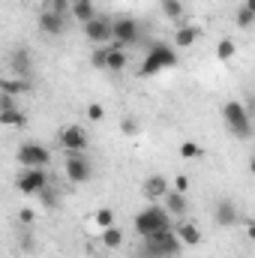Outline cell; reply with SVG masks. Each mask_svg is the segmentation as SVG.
I'll use <instances>...</instances> for the list:
<instances>
[{
	"mask_svg": "<svg viewBox=\"0 0 255 258\" xmlns=\"http://www.w3.org/2000/svg\"><path fill=\"white\" fill-rule=\"evenodd\" d=\"M141 240H144V243H141V258H174L183 249V243H180V237H177L174 228L156 231V234L141 237Z\"/></svg>",
	"mask_w": 255,
	"mask_h": 258,
	"instance_id": "1",
	"label": "cell"
},
{
	"mask_svg": "<svg viewBox=\"0 0 255 258\" xmlns=\"http://www.w3.org/2000/svg\"><path fill=\"white\" fill-rule=\"evenodd\" d=\"M132 225H135V234H138V237H150V234H156V231L174 228V225H171V213H168L162 204H147L141 213H135Z\"/></svg>",
	"mask_w": 255,
	"mask_h": 258,
	"instance_id": "2",
	"label": "cell"
},
{
	"mask_svg": "<svg viewBox=\"0 0 255 258\" xmlns=\"http://www.w3.org/2000/svg\"><path fill=\"white\" fill-rule=\"evenodd\" d=\"M171 66H177L174 48H168L165 42H156V45H150V51L144 54V63L138 69V75H156V72L171 69Z\"/></svg>",
	"mask_w": 255,
	"mask_h": 258,
	"instance_id": "3",
	"label": "cell"
},
{
	"mask_svg": "<svg viewBox=\"0 0 255 258\" xmlns=\"http://www.w3.org/2000/svg\"><path fill=\"white\" fill-rule=\"evenodd\" d=\"M222 117H225V126L231 129V135H237V138H249L252 135V120H249L246 105L231 99V102L222 105Z\"/></svg>",
	"mask_w": 255,
	"mask_h": 258,
	"instance_id": "4",
	"label": "cell"
},
{
	"mask_svg": "<svg viewBox=\"0 0 255 258\" xmlns=\"http://www.w3.org/2000/svg\"><path fill=\"white\" fill-rule=\"evenodd\" d=\"M15 186H18V192H24V195H39L48 186V171L45 168H21Z\"/></svg>",
	"mask_w": 255,
	"mask_h": 258,
	"instance_id": "5",
	"label": "cell"
},
{
	"mask_svg": "<svg viewBox=\"0 0 255 258\" xmlns=\"http://www.w3.org/2000/svg\"><path fill=\"white\" fill-rule=\"evenodd\" d=\"M48 159H51L48 147H42V144H36V141H27V144L18 147V165H21V168H45Z\"/></svg>",
	"mask_w": 255,
	"mask_h": 258,
	"instance_id": "6",
	"label": "cell"
},
{
	"mask_svg": "<svg viewBox=\"0 0 255 258\" xmlns=\"http://www.w3.org/2000/svg\"><path fill=\"white\" fill-rule=\"evenodd\" d=\"M66 177L72 180V183H87L90 177H93V165H90V159L84 156V153H66Z\"/></svg>",
	"mask_w": 255,
	"mask_h": 258,
	"instance_id": "7",
	"label": "cell"
},
{
	"mask_svg": "<svg viewBox=\"0 0 255 258\" xmlns=\"http://www.w3.org/2000/svg\"><path fill=\"white\" fill-rule=\"evenodd\" d=\"M84 36H87V42H93V45H105V42L114 39V24L96 15L93 21L84 24Z\"/></svg>",
	"mask_w": 255,
	"mask_h": 258,
	"instance_id": "8",
	"label": "cell"
},
{
	"mask_svg": "<svg viewBox=\"0 0 255 258\" xmlns=\"http://www.w3.org/2000/svg\"><path fill=\"white\" fill-rule=\"evenodd\" d=\"M138 36H141V27H138V21L135 18H117L114 21V42L117 45H135L138 42Z\"/></svg>",
	"mask_w": 255,
	"mask_h": 258,
	"instance_id": "9",
	"label": "cell"
},
{
	"mask_svg": "<svg viewBox=\"0 0 255 258\" xmlns=\"http://www.w3.org/2000/svg\"><path fill=\"white\" fill-rule=\"evenodd\" d=\"M60 144L66 153H84L87 150V132L81 126H63L60 129Z\"/></svg>",
	"mask_w": 255,
	"mask_h": 258,
	"instance_id": "10",
	"label": "cell"
},
{
	"mask_svg": "<svg viewBox=\"0 0 255 258\" xmlns=\"http://www.w3.org/2000/svg\"><path fill=\"white\" fill-rule=\"evenodd\" d=\"M141 192H144V198H150V201H162L165 195L171 192L168 177H162V174H150V177H144Z\"/></svg>",
	"mask_w": 255,
	"mask_h": 258,
	"instance_id": "11",
	"label": "cell"
},
{
	"mask_svg": "<svg viewBox=\"0 0 255 258\" xmlns=\"http://www.w3.org/2000/svg\"><path fill=\"white\" fill-rule=\"evenodd\" d=\"M63 27H66V18L60 15V12H54V9H48V6L39 12V30H42V33H48V36H60Z\"/></svg>",
	"mask_w": 255,
	"mask_h": 258,
	"instance_id": "12",
	"label": "cell"
},
{
	"mask_svg": "<svg viewBox=\"0 0 255 258\" xmlns=\"http://www.w3.org/2000/svg\"><path fill=\"white\" fill-rule=\"evenodd\" d=\"M213 219H216L219 228H231V225L237 222V207H234L228 198H222V201H216V207H213Z\"/></svg>",
	"mask_w": 255,
	"mask_h": 258,
	"instance_id": "13",
	"label": "cell"
},
{
	"mask_svg": "<svg viewBox=\"0 0 255 258\" xmlns=\"http://www.w3.org/2000/svg\"><path fill=\"white\" fill-rule=\"evenodd\" d=\"M162 207H165L171 216H183V213H186V207H189L186 192H177V189H171V192L162 198Z\"/></svg>",
	"mask_w": 255,
	"mask_h": 258,
	"instance_id": "14",
	"label": "cell"
},
{
	"mask_svg": "<svg viewBox=\"0 0 255 258\" xmlns=\"http://www.w3.org/2000/svg\"><path fill=\"white\" fill-rule=\"evenodd\" d=\"M69 12H72V18H78L81 24H87V21L96 18V6H93V0H69Z\"/></svg>",
	"mask_w": 255,
	"mask_h": 258,
	"instance_id": "15",
	"label": "cell"
},
{
	"mask_svg": "<svg viewBox=\"0 0 255 258\" xmlns=\"http://www.w3.org/2000/svg\"><path fill=\"white\" fill-rule=\"evenodd\" d=\"M198 36H201V27H198V24H183V27L174 33V45H177V48H189V45L198 42Z\"/></svg>",
	"mask_w": 255,
	"mask_h": 258,
	"instance_id": "16",
	"label": "cell"
},
{
	"mask_svg": "<svg viewBox=\"0 0 255 258\" xmlns=\"http://www.w3.org/2000/svg\"><path fill=\"white\" fill-rule=\"evenodd\" d=\"M174 231H177V237H180L183 246H198L201 243V231H198L195 222H180V225H174Z\"/></svg>",
	"mask_w": 255,
	"mask_h": 258,
	"instance_id": "17",
	"label": "cell"
},
{
	"mask_svg": "<svg viewBox=\"0 0 255 258\" xmlns=\"http://www.w3.org/2000/svg\"><path fill=\"white\" fill-rule=\"evenodd\" d=\"M129 63V57H126V51H123V45H108V69L111 72H123Z\"/></svg>",
	"mask_w": 255,
	"mask_h": 258,
	"instance_id": "18",
	"label": "cell"
},
{
	"mask_svg": "<svg viewBox=\"0 0 255 258\" xmlns=\"http://www.w3.org/2000/svg\"><path fill=\"white\" fill-rule=\"evenodd\" d=\"M99 243H102L105 249H120V246H123V231H120V225L105 228V231L99 234Z\"/></svg>",
	"mask_w": 255,
	"mask_h": 258,
	"instance_id": "19",
	"label": "cell"
},
{
	"mask_svg": "<svg viewBox=\"0 0 255 258\" xmlns=\"http://www.w3.org/2000/svg\"><path fill=\"white\" fill-rule=\"evenodd\" d=\"M27 87H30L27 78H6V81H0V90H3V93H12V96H15V93H24Z\"/></svg>",
	"mask_w": 255,
	"mask_h": 258,
	"instance_id": "20",
	"label": "cell"
},
{
	"mask_svg": "<svg viewBox=\"0 0 255 258\" xmlns=\"http://www.w3.org/2000/svg\"><path fill=\"white\" fill-rule=\"evenodd\" d=\"M93 225H96L99 231L111 228V225H114V210H108V207H99V210L93 213Z\"/></svg>",
	"mask_w": 255,
	"mask_h": 258,
	"instance_id": "21",
	"label": "cell"
},
{
	"mask_svg": "<svg viewBox=\"0 0 255 258\" xmlns=\"http://www.w3.org/2000/svg\"><path fill=\"white\" fill-rule=\"evenodd\" d=\"M0 123H3L6 129H15V126H24L27 117H24L18 108H15V111H0Z\"/></svg>",
	"mask_w": 255,
	"mask_h": 258,
	"instance_id": "22",
	"label": "cell"
},
{
	"mask_svg": "<svg viewBox=\"0 0 255 258\" xmlns=\"http://www.w3.org/2000/svg\"><path fill=\"white\" fill-rule=\"evenodd\" d=\"M90 63L96 66V69H108V45H93Z\"/></svg>",
	"mask_w": 255,
	"mask_h": 258,
	"instance_id": "23",
	"label": "cell"
},
{
	"mask_svg": "<svg viewBox=\"0 0 255 258\" xmlns=\"http://www.w3.org/2000/svg\"><path fill=\"white\" fill-rule=\"evenodd\" d=\"M234 51H237V45H234L231 39H219V45H216V57H219V60H231Z\"/></svg>",
	"mask_w": 255,
	"mask_h": 258,
	"instance_id": "24",
	"label": "cell"
},
{
	"mask_svg": "<svg viewBox=\"0 0 255 258\" xmlns=\"http://www.w3.org/2000/svg\"><path fill=\"white\" fill-rule=\"evenodd\" d=\"M162 15L165 18H180L183 15V6H180V0H162Z\"/></svg>",
	"mask_w": 255,
	"mask_h": 258,
	"instance_id": "25",
	"label": "cell"
},
{
	"mask_svg": "<svg viewBox=\"0 0 255 258\" xmlns=\"http://www.w3.org/2000/svg\"><path fill=\"white\" fill-rule=\"evenodd\" d=\"M180 156H183V159H201V144L183 141V144H180Z\"/></svg>",
	"mask_w": 255,
	"mask_h": 258,
	"instance_id": "26",
	"label": "cell"
},
{
	"mask_svg": "<svg viewBox=\"0 0 255 258\" xmlns=\"http://www.w3.org/2000/svg\"><path fill=\"white\" fill-rule=\"evenodd\" d=\"M234 21H237V27H252L255 15L246 9V6H240V9H237V15H234Z\"/></svg>",
	"mask_w": 255,
	"mask_h": 258,
	"instance_id": "27",
	"label": "cell"
},
{
	"mask_svg": "<svg viewBox=\"0 0 255 258\" xmlns=\"http://www.w3.org/2000/svg\"><path fill=\"white\" fill-rule=\"evenodd\" d=\"M15 108H18V105H15V96L0 90V111H15Z\"/></svg>",
	"mask_w": 255,
	"mask_h": 258,
	"instance_id": "28",
	"label": "cell"
},
{
	"mask_svg": "<svg viewBox=\"0 0 255 258\" xmlns=\"http://www.w3.org/2000/svg\"><path fill=\"white\" fill-rule=\"evenodd\" d=\"M39 198H42V204H45V207H54V204H57V192H54L51 186H45V189L39 192Z\"/></svg>",
	"mask_w": 255,
	"mask_h": 258,
	"instance_id": "29",
	"label": "cell"
},
{
	"mask_svg": "<svg viewBox=\"0 0 255 258\" xmlns=\"http://www.w3.org/2000/svg\"><path fill=\"white\" fill-rule=\"evenodd\" d=\"M87 117H90V120H102V117H105V108H102L99 102H93V105H87Z\"/></svg>",
	"mask_w": 255,
	"mask_h": 258,
	"instance_id": "30",
	"label": "cell"
},
{
	"mask_svg": "<svg viewBox=\"0 0 255 258\" xmlns=\"http://www.w3.org/2000/svg\"><path fill=\"white\" fill-rule=\"evenodd\" d=\"M171 189H177V192H186V189H189V177H186V174H174V183H171Z\"/></svg>",
	"mask_w": 255,
	"mask_h": 258,
	"instance_id": "31",
	"label": "cell"
},
{
	"mask_svg": "<svg viewBox=\"0 0 255 258\" xmlns=\"http://www.w3.org/2000/svg\"><path fill=\"white\" fill-rule=\"evenodd\" d=\"M12 63H15V69H18V72H27V66H30V60H27V51H18Z\"/></svg>",
	"mask_w": 255,
	"mask_h": 258,
	"instance_id": "32",
	"label": "cell"
},
{
	"mask_svg": "<svg viewBox=\"0 0 255 258\" xmlns=\"http://www.w3.org/2000/svg\"><path fill=\"white\" fill-rule=\"evenodd\" d=\"M48 9H54V12L66 15V12H69V0H51V3H48Z\"/></svg>",
	"mask_w": 255,
	"mask_h": 258,
	"instance_id": "33",
	"label": "cell"
},
{
	"mask_svg": "<svg viewBox=\"0 0 255 258\" xmlns=\"http://www.w3.org/2000/svg\"><path fill=\"white\" fill-rule=\"evenodd\" d=\"M123 132H126V135H135V132H138V123H135L132 117H126V120H123Z\"/></svg>",
	"mask_w": 255,
	"mask_h": 258,
	"instance_id": "34",
	"label": "cell"
},
{
	"mask_svg": "<svg viewBox=\"0 0 255 258\" xmlns=\"http://www.w3.org/2000/svg\"><path fill=\"white\" fill-rule=\"evenodd\" d=\"M21 222H33V213L30 210H21Z\"/></svg>",
	"mask_w": 255,
	"mask_h": 258,
	"instance_id": "35",
	"label": "cell"
},
{
	"mask_svg": "<svg viewBox=\"0 0 255 258\" xmlns=\"http://www.w3.org/2000/svg\"><path fill=\"white\" fill-rule=\"evenodd\" d=\"M243 6H246V9H249V12L255 15V0H243Z\"/></svg>",
	"mask_w": 255,
	"mask_h": 258,
	"instance_id": "36",
	"label": "cell"
},
{
	"mask_svg": "<svg viewBox=\"0 0 255 258\" xmlns=\"http://www.w3.org/2000/svg\"><path fill=\"white\" fill-rule=\"evenodd\" d=\"M249 240L255 243V222H249Z\"/></svg>",
	"mask_w": 255,
	"mask_h": 258,
	"instance_id": "37",
	"label": "cell"
},
{
	"mask_svg": "<svg viewBox=\"0 0 255 258\" xmlns=\"http://www.w3.org/2000/svg\"><path fill=\"white\" fill-rule=\"evenodd\" d=\"M249 171H252V174H255V156H252V159H249Z\"/></svg>",
	"mask_w": 255,
	"mask_h": 258,
	"instance_id": "38",
	"label": "cell"
},
{
	"mask_svg": "<svg viewBox=\"0 0 255 258\" xmlns=\"http://www.w3.org/2000/svg\"><path fill=\"white\" fill-rule=\"evenodd\" d=\"M39 3H45V6H48V3H51V0H39Z\"/></svg>",
	"mask_w": 255,
	"mask_h": 258,
	"instance_id": "39",
	"label": "cell"
}]
</instances>
